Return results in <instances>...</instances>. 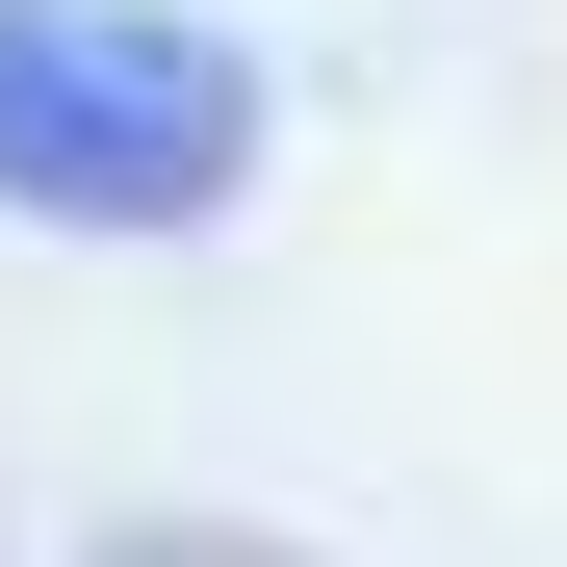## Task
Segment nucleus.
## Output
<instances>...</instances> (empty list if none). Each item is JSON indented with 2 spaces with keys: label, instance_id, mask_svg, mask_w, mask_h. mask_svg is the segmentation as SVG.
Returning <instances> with one entry per match:
<instances>
[{
  "label": "nucleus",
  "instance_id": "f257e3e1",
  "mask_svg": "<svg viewBox=\"0 0 567 567\" xmlns=\"http://www.w3.org/2000/svg\"><path fill=\"white\" fill-rule=\"evenodd\" d=\"M258 52L181 0H0V207L27 233H233L258 207Z\"/></svg>",
  "mask_w": 567,
  "mask_h": 567
},
{
  "label": "nucleus",
  "instance_id": "f03ea898",
  "mask_svg": "<svg viewBox=\"0 0 567 567\" xmlns=\"http://www.w3.org/2000/svg\"><path fill=\"white\" fill-rule=\"evenodd\" d=\"M78 567H310V542H258V516H130V542H78Z\"/></svg>",
  "mask_w": 567,
  "mask_h": 567
}]
</instances>
